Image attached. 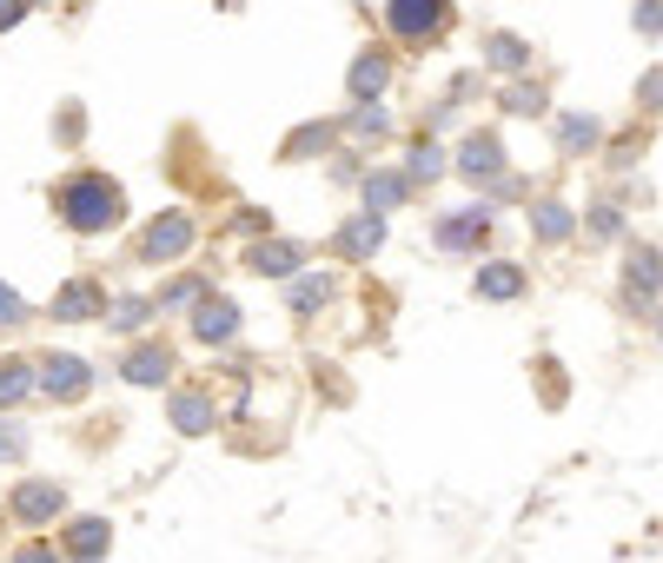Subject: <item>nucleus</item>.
Instances as JSON below:
<instances>
[{"instance_id":"nucleus-1","label":"nucleus","mask_w":663,"mask_h":563,"mask_svg":"<svg viewBox=\"0 0 663 563\" xmlns=\"http://www.w3.org/2000/svg\"><path fill=\"white\" fill-rule=\"evenodd\" d=\"M113 192H100V186H80L73 192V226H100V219H113Z\"/></svg>"},{"instance_id":"nucleus-2","label":"nucleus","mask_w":663,"mask_h":563,"mask_svg":"<svg viewBox=\"0 0 663 563\" xmlns=\"http://www.w3.org/2000/svg\"><path fill=\"white\" fill-rule=\"evenodd\" d=\"M438 13V0H425V20ZM398 27H418V7H398Z\"/></svg>"},{"instance_id":"nucleus-3","label":"nucleus","mask_w":663,"mask_h":563,"mask_svg":"<svg viewBox=\"0 0 663 563\" xmlns=\"http://www.w3.org/2000/svg\"><path fill=\"white\" fill-rule=\"evenodd\" d=\"M0 319H13V299H7V292H0Z\"/></svg>"}]
</instances>
